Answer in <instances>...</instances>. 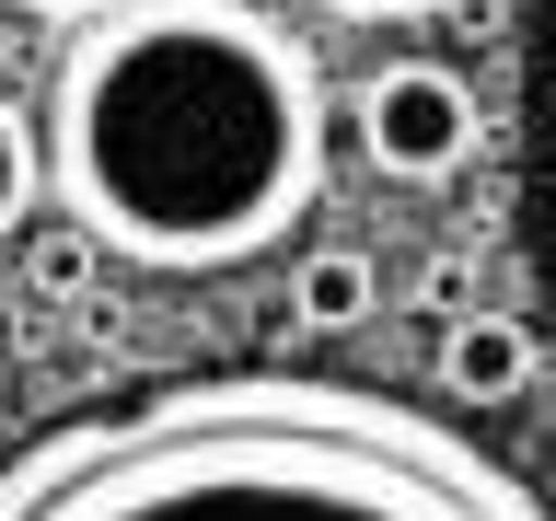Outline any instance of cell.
<instances>
[{
    "label": "cell",
    "instance_id": "cell-1",
    "mask_svg": "<svg viewBox=\"0 0 556 521\" xmlns=\"http://www.w3.org/2000/svg\"><path fill=\"white\" fill-rule=\"evenodd\" d=\"M325 69L255 0H128L47 69V198L93 255L243 267L325 198Z\"/></svg>",
    "mask_w": 556,
    "mask_h": 521
},
{
    "label": "cell",
    "instance_id": "cell-2",
    "mask_svg": "<svg viewBox=\"0 0 556 521\" xmlns=\"http://www.w3.org/2000/svg\"><path fill=\"white\" fill-rule=\"evenodd\" d=\"M0 521H556L441 406L348 371H186L0 452Z\"/></svg>",
    "mask_w": 556,
    "mask_h": 521
},
{
    "label": "cell",
    "instance_id": "cell-3",
    "mask_svg": "<svg viewBox=\"0 0 556 521\" xmlns=\"http://www.w3.org/2000/svg\"><path fill=\"white\" fill-rule=\"evenodd\" d=\"M348 128H359V151H371L394 186H441V174L476 163L486 116H476V93H464V69H441V59H394V69H371V81H359Z\"/></svg>",
    "mask_w": 556,
    "mask_h": 521
},
{
    "label": "cell",
    "instance_id": "cell-4",
    "mask_svg": "<svg viewBox=\"0 0 556 521\" xmlns=\"http://www.w3.org/2000/svg\"><path fill=\"white\" fill-rule=\"evenodd\" d=\"M533 359H545V347H533L521 313H464V325L441 336V382L464 394V406H510L521 382H533Z\"/></svg>",
    "mask_w": 556,
    "mask_h": 521
},
{
    "label": "cell",
    "instance_id": "cell-5",
    "mask_svg": "<svg viewBox=\"0 0 556 521\" xmlns=\"http://www.w3.org/2000/svg\"><path fill=\"white\" fill-rule=\"evenodd\" d=\"M371 255H348V243H325V255H302L290 267V313H302V336H348V325H371Z\"/></svg>",
    "mask_w": 556,
    "mask_h": 521
},
{
    "label": "cell",
    "instance_id": "cell-6",
    "mask_svg": "<svg viewBox=\"0 0 556 521\" xmlns=\"http://www.w3.org/2000/svg\"><path fill=\"white\" fill-rule=\"evenodd\" d=\"M35 198H47V139L24 128V104L0 93V232H24Z\"/></svg>",
    "mask_w": 556,
    "mask_h": 521
},
{
    "label": "cell",
    "instance_id": "cell-7",
    "mask_svg": "<svg viewBox=\"0 0 556 521\" xmlns=\"http://www.w3.org/2000/svg\"><path fill=\"white\" fill-rule=\"evenodd\" d=\"M81 267H93V243H81V232L35 243V290H81Z\"/></svg>",
    "mask_w": 556,
    "mask_h": 521
},
{
    "label": "cell",
    "instance_id": "cell-8",
    "mask_svg": "<svg viewBox=\"0 0 556 521\" xmlns=\"http://www.w3.org/2000/svg\"><path fill=\"white\" fill-rule=\"evenodd\" d=\"M12 12H35V24H70V35H81V24H104V12H128V0H12Z\"/></svg>",
    "mask_w": 556,
    "mask_h": 521
},
{
    "label": "cell",
    "instance_id": "cell-9",
    "mask_svg": "<svg viewBox=\"0 0 556 521\" xmlns=\"http://www.w3.org/2000/svg\"><path fill=\"white\" fill-rule=\"evenodd\" d=\"M325 12H348V24H417V12H441V0H325Z\"/></svg>",
    "mask_w": 556,
    "mask_h": 521
}]
</instances>
